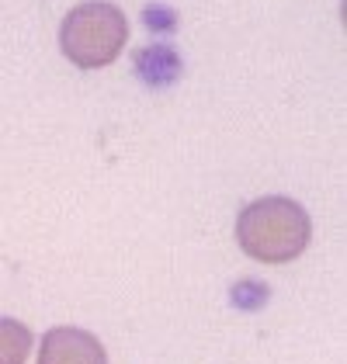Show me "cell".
Masks as SVG:
<instances>
[{
    "mask_svg": "<svg viewBox=\"0 0 347 364\" xmlns=\"http://www.w3.org/2000/svg\"><path fill=\"white\" fill-rule=\"evenodd\" d=\"M125 38H129V21L108 0H87L73 7L59 28L63 53L80 70H101L115 63L118 53L125 49Z\"/></svg>",
    "mask_w": 347,
    "mask_h": 364,
    "instance_id": "obj_2",
    "label": "cell"
},
{
    "mask_svg": "<svg viewBox=\"0 0 347 364\" xmlns=\"http://www.w3.org/2000/svg\"><path fill=\"white\" fill-rule=\"evenodd\" d=\"M31 354V330L18 319L0 316V364H25Z\"/></svg>",
    "mask_w": 347,
    "mask_h": 364,
    "instance_id": "obj_5",
    "label": "cell"
},
{
    "mask_svg": "<svg viewBox=\"0 0 347 364\" xmlns=\"http://www.w3.org/2000/svg\"><path fill=\"white\" fill-rule=\"evenodd\" d=\"M313 236L309 212L292 198H257L236 219V243L260 264H289Z\"/></svg>",
    "mask_w": 347,
    "mask_h": 364,
    "instance_id": "obj_1",
    "label": "cell"
},
{
    "mask_svg": "<svg viewBox=\"0 0 347 364\" xmlns=\"http://www.w3.org/2000/svg\"><path fill=\"white\" fill-rule=\"evenodd\" d=\"M233 302L240 309H247V312H254V309H260L267 302V284H260V281H254V278L240 281V284L233 288Z\"/></svg>",
    "mask_w": 347,
    "mask_h": 364,
    "instance_id": "obj_6",
    "label": "cell"
},
{
    "mask_svg": "<svg viewBox=\"0 0 347 364\" xmlns=\"http://www.w3.org/2000/svg\"><path fill=\"white\" fill-rule=\"evenodd\" d=\"M38 364H108V354L94 333L77 326H56L42 340Z\"/></svg>",
    "mask_w": 347,
    "mask_h": 364,
    "instance_id": "obj_3",
    "label": "cell"
},
{
    "mask_svg": "<svg viewBox=\"0 0 347 364\" xmlns=\"http://www.w3.org/2000/svg\"><path fill=\"white\" fill-rule=\"evenodd\" d=\"M181 56L174 53L171 46H146L136 53V73H139V80L149 87H171L177 77H181Z\"/></svg>",
    "mask_w": 347,
    "mask_h": 364,
    "instance_id": "obj_4",
    "label": "cell"
},
{
    "mask_svg": "<svg viewBox=\"0 0 347 364\" xmlns=\"http://www.w3.org/2000/svg\"><path fill=\"white\" fill-rule=\"evenodd\" d=\"M143 25L149 31H174L177 28V14L171 7H160V4H149L143 11Z\"/></svg>",
    "mask_w": 347,
    "mask_h": 364,
    "instance_id": "obj_7",
    "label": "cell"
}]
</instances>
